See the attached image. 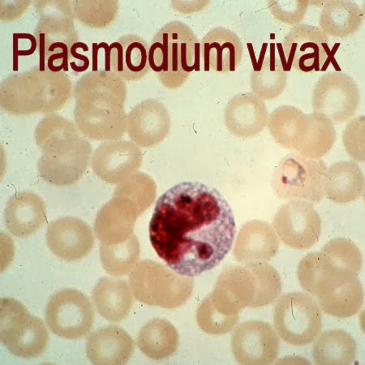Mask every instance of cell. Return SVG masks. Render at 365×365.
<instances>
[{
	"label": "cell",
	"instance_id": "cell-36",
	"mask_svg": "<svg viewBox=\"0 0 365 365\" xmlns=\"http://www.w3.org/2000/svg\"><path fill=\"white\" fill-rule=\"evenodd\" d=\"M311 115V129L304 149L299 155L320 160L331 150L336 139V131L331 120L319 113Z\"/></svg>",
	"mask_w": 365,
	"mask_h": 365
},
{
	"label": "cell",
	"instance_id": "cell-34",
	"mask_svg": "<svg viewBox=\"0 0 365 365\" xmlns=\"http://www.w3.org/2000/svg\"><path fill=\"white\" fill-rule=\"evenodd\" d=\"M287 76L281 61L274 53L264 58L262 66L253 68L250 85L253 93L263 100H272L284 93Z\"/></svg>",
	"mask_w": 365,
	"mask_h": 365
},
{
	"label": "cell",
	"instance_id": "cell-13",
	"mask_svg": "<svg viewBox=\"0 0 365 365\" xmlns=\"http://www.w3.org/2000/svg\"><path fill=\"white\" fill-rule=\"evenodd\" d=\"M274 322L280 338L288 344L304 346L313 343L322 327L319 306L304 293L282 296L277 304Z\"/></svg>",
	"mask_w": 365,
	"mask_h": 365
},
{
	"label": "cell",
	"instance_id": "cell-25",
	"mask_svg": "<svg viewBox=\"0 0 365 365\" xmlns=\"http://www.w3.org/2000/svg\"><path fill=\"white\" fill-rule=\"evenodd\" d=\"M113 72L127 81L143 80L150 71V45L138 35L128 34L109 47Z\"/></svg>",
	"mask_w": 365,
	"mask_h": 365
},
{
	"label": "cell",
	"instance_id": "cell-17",
	"mask_svg": "<svg viewBox=\"0 0 365 365\" xmlns=\"http://www.w3.org/2000/svg\"><path fill=\"white\" fill-rule=\"evenodd\" d=\"M329 37L319 27H293L282 43L287 64L305 73L319 72L329 55Z\"/></svg>",
	"mask_w": 365,
	"mask_h": 365
},
{
	"label": "cell",
	"instance_id": "cell-1",
	"mask_svg": "<svg viewBox=\"0 0 365 365\" xmlns=\"http://www.w3.org/2000/svg\"><path fill=\"white\" fill-rule=\"evenodd\" d=\"M149 231L158 256L175 272L194 277L219 266L237 230L232 208L219 191L182 182L158 198Z\"/></svg>",
	"mask_w": 365,
	"mask_h": 365
},
{
	"label": "cell",
	"instance_id": "cell-22",
	"mask_svg": "<svg viewBox=\"0 0 365 365\" xmlns=\"http://www.w3.org/2000/svg\"><path fill=\"white\" fill-rule=\"evenodd\" d=\"M264 100L253 93H239L228 102L225 110L227 130L239 138H252L262 133L268 123Z\"/></svg>",
	"mask_w": 365,
	"mask_h": 365
},
{
	"label": "cell",
	"instance_id": "cell-29",
	"mask_svg": "<svg viewBox=\"0 0 365 365\" xmlns=\"http://www.w3.org/2000/svg\"><path fill=\"white\" fill-rule=\"evenodd\" d=\"M92 298L99 315L113 322L125 320L134 304L133 292L123 279H100L94 287Z\"/></svg>",
	"mask_w": 365,
	"mask_h": 365
},
{
	"label": "cell",
	"instance_id": "cell-32",
	"mask_svg": "<svg viewBox=\"0 0 365 365\" xmlns=\"http://www.w3.org/2000/svg\"><path fill=\"white\" fill-rule=\"evenodd\" d=\"M138 344L145 356L151 360L163 361L178 351L179 334L170 322L162 319H153L141 329Z\"/></svg>",
	"mask_w": 365,
	"mask_h": 365
},
{
	"label": "cell",
	"instance_id": "cell-37",
	"mask_svg": "<svg viewBox=\"0 0 365 365\" xmlns=\"http://www.w3.org/2000/svg\"><path fill=\"white\" fill-rule=\"evenodd\" d=\"M75 19L92 29H104L113 25L119 13L118 1H74Z\"/></svg>",
	"mask_w": 365,
	"mask_h": 365
},
{
	"label": "cell",
	"instance_id": "cell-21",
	"mask_svg": "<svg viewBox=\"0 0 365 365\" xmlns=\"http://www.w3.org/2000/svg\"><path fill=\"white\" fill-rule=\"evenodd\" d=\"M170 115L164 104L147 99L136 106L127 115L128 137L144 148L160 145L170 131Z\"/></svg>",
	"mask_w": 365,
	"mask_h": 365
},
{
	"label": "cell",
	"instance_id": "cell-40",
	"mask_svg": "<svg viewBox=\"0 0 365 365\" xmlns=\"http://www.w3.org/2000/svg\"><path fill=\"white\" fill-rule=\"evenodd\" d=\"M309 1H268L272 15L280 22L298 26L303 21L309 9Z\"/></svg>",
	"mask_w": 365,
	"mask_h": 365
},
{
	"label": "cell",
	"instance_id": "cell-19",
	"mask_svg": "<svg viewBox=\"0 0 365 365\" xmlns=\"http://www.w3.org/2000/svg\"><path fill=\"white\" fill-rule=\"evenodd\" d=\"M232 350L241 364H269L278 356L279 341L269 324L249 321L241 324L232 334Z\"/></svg>",
	"mask_w": 365,
	"mask_h": 365
},
{
	"label": "cell",
	"instance_id": "cell-30",
	"mask_svg": "<svg viewBox=\"0 0 365 365\" xmlns=\"http://www.w3.org/2000/svg\"><path fill=\"white\" fill-rule=\"evenodd\" d=\"M364 185V175L357 164L339 162L327 170L324 195L335 203H350L363 195Z\"/></svg>",
	"mask_w": 365,
	"mask_h": 365
},
{
	"label": "cell",
	"instance_id": "cell-33",
	"mask_svg": "<svg viewBox=\"0 0 365 365\" xmlns=\"http://www.w3.org/2000/svg\"><path fill=\"white\" fill-rule=\"evenodd\" d=\"M357 346L354 339L342 329L323 333L314 346L317 364H351L354 362Z\"/></svg>",
	"mask_w": 365,
	"mask_h": 365
},
{
	"label": "cell",
	"instance_id": "cell-24",
	"mask_svg": "<svg viewBox=\"0 0 365 365\" xmlns=\"http://www.w3.org/2000/svg\"><path fill=\"white\" fill-rule=\"evenodd\" d=\"M279 249V240L274 228L266 222L252 220L241 227L233 253L240 263L267 262Z\"/></svg>",
	"mask_w": 365,
	"mask_h": 365
},
{
	"label": "cell",
	"instance_id": "cell-12",
	"mask_svg": "<svg viewBox=\"0 0 365 365\" xmlns=\"http://www.w3.org/2000/svg\"><path fill=\"white\" fill-rule=\"evenodd\" d=\"M327 170L322 160H311L293 153L277 165L272 186L277 195L282 199L319 203L325 197L323 185Z\"/></svg>",
	"mask_w": 365,
	"mask_h": 365
},
{
	"label": "cell",
	"instance_id": "cell-6",
	"mask_svg": "<svg viewBox=\"0 0 365 365\" xmlns=\"http://www.w3.org/2000/svg\"><path fill=\"white\" fill-rule=\"evenodd\" d=\"M157 186L150 175L133 174L118 185L113 198L99 210L94 232L101 244L115 245L132 237L141 215L155 202Z\"/></svg>",
	"mask_w": 365,
	"mask_h": 365
},
{
	"label": "cell",
	"instance_id": "cell-41",
	"mask_svg": "<svg viewBox=\"0 0 365 365\" xmlns=\"http://www.w3.org/2000/svg\"><path fill=\"white\" fill-rule=\"evenodd\" d=\"M364 117L353 120L344 133L346 150L353 160L364 161Z\"/></svg>",
	"mask_w": 365,
	"mask_h": 365
},
{
	"label": "cell",
	"instance_id": "cell-16",
	"mask_svg": "<svg viewBox=\"0 0 365 365\" xmlns=\"http://www.w3.org/2000/svg\"><path fill=\"white\" fill-rule=\"evenodd\" d=\"M274 227L282 242L291 248L305 250L319 240L322 220L309 202L292 201L280 207L274 217Z\"/></svg>",
	"mask_w": 365,
	"mask_h": 365
},
{
	"label": "cell",
	"instance_id": "cell-11",
	"mask_svg": "<svg viewBox=\"0 0 365 365\" xmlns=\"http://www.w3.org/2000/svg\"><path fill=\"white\" fill-rule=\"evenodd\" d=\"M0 316L1 341L11 354L24 359L43 354L49 342V334L42 320L11 298L2 299Z\"/></svg>",
	"mask_w": 365,
	"mask_h": 365
},
{
	"label": "cell",
	"instance_id": "cell-28",
	"mask_svg": "<svg viewBox=\"0 0 365 365\" xmlns=\"http://www.w3.org/2000/svg\"><path fill=\"white\" fill-rule=\"evenodd\" d=\"M267 125L276 143L299 154L310 133L311 115L292 106H282L270 114Z\"/></svg>",
	"mask_w": 365,
	"mask_h": 365
},
{
	"label": "cell",
	"instance_id": "cell-23",
	"mask_svg": "<svg viewBox=\"0 0 365 365\" xmlns=\"http://www.w3.org/2000/svg\"><path fill=\"white\" fill-rule=\"evenodd\" d=\"M200 56L205 70L235 72L242 62L243 44L237 34L223 27H216L205 35L200 43Z\"/></svg>",
	"mask_w": 365,
	"mask_h": 365
},
{
	"label": "cell",
	"instance_id": "cell-14",
	"mask_svg": "<svg viewBox=\"0 0 365 365\" xmlns=\"http://www.w3.org/2000/svg\"><path fill=\"white\" fill-rule=\"evenodd\" d=\"M45 317L50 331L68 340L86 337L91 332L96 319L89 298L73 289L62 290L53 296Z\"/></svg>",
	"mask_w": 365,
	"mask_h": 365
},
{
	"label": "cell",
	"instance_id": "cell-38",
	"mask_svg": "<svg viewBox=\"0 0 365 365\" xmlns=\"http://www.w3.org/2000/svg\"><path fill=\"white\" fill-rule=\"evenodd\" d=\"M239 315H223L217 311L211 299L206 297L197 311V325L202 331L212 335L225 334L237 325Z\"/></svg>",
	"mask_w": 365,
	"mask_h": 365
},
{
	"label": "cell",
	"instance_id": "cell-7",
	"mask_svg": "<svg viewBox=\"0 0 365 365\" xmlns=\"http://www.w3.org/2000/svg\"><path fill=\"white\" fill-rule=\"evenodd\" d=\"M275 291L276 280L267 264L250 263L223 269L210 297L220 313L235 316L247 307L272 304Z\"/></svg>",
	"mask_w": 365,
	"mask_h": 365
},
{
	"label": "cell",
	"instance_id": "cell-8",
	"mask_svg": "<svg viewBox=\"0 0 365 365\" xmlns=\"http://www.w3.org/2000/svg\"><path fill=\"white\" fill-rule=\"evenodd\" d=\"M197 43L192 29L178 21L168 23L155 35L150 46V69L167 89H178L199 70Z\"/></svg>",
	"mask_w": 365,
	"mask_h": 365
},
{
	"label": "cell",
	"instance_id": "cell-9",
	"mask_svg": "<svg viewBox=\"0 0 365 365\" xmlns=\"http://www.w3.org/2000/svg\"><path fill=\"white\" fill-rule=\"evenodd\" d=\"M34 5L38 16L34 34L42 63L39 67L53 72L67 71L73 47L79 41L72 4L68 1H38Z\"/></svg>",
	"mask_w": 365,
	"mask_h": 365
},
{
	"label": "cell",
	"instance_id": "cell-27",
	"mask_svg": "<svg viewBox=\"0 0 365 365\" xmlns=\"http://www.w3.org/2000/svg\"><path fill=\"white\" fill-rule=\"evenodd\" d=\"M133 340L125 329L108 327L93 333L86 344L87 357L93 364H125L133 354Z\"/></svg>",
	"mask_w": 365,
	"mask_h": 365
},
{
	"label": "cell",
	"instance_id": "cell-18",
	"mask_svg": "<svg viewBox=\"0 0 365 365\" xmlns=\"http://www.w3.org/2000/svg\"><path fill=\"white\" fill-rule=\"evenodd\" d=\"M143 162L140 147L127 140H108L100 145L91 158V167L98 178L119 185L138 172Z\"/></svg>",
	"mask_w": 365,
	"mask_h": 365
},
{
	"label": "cell",
	"instance_id": "cell-4",
	"mask_svg": "<svg viewBox=\"0 0 365 365\" xmlns=\"http://www.w3.org/2000/svg\"><path fill=\"white\" fill-rule=\"evenodd\" d=\"M297 275L303 289L317 299L324 313L347 319L361 309L364 290L358 274L340 268L325 253L304 257Z\"/></svg>",
	"mask_w": 365,
	"mask_h": 365
},
{
	"label": "cell",
	"instance_id": "cell-31",
	"mask_svg": "<svg viewBox=\"0 0 365 365\" xmlns=\"http://www.w3.org/2000/svg\"><path fill=\"white\" fill-rule=\"evenodd\" d=\"M364 20V11L357 4L334 0L322 9L320 29L328 37L346 38L360 31Z\"/></svg>",
	"mask_w": 365,
	"mask_h": 365
},
{
	"label": "cell",
	"instance_id": "cell-35",
	"mask_svg": "<svg viewBox=\"0 0 365 365\" xmlns=\"http://www.w3.org/2000/svg\"><path fill=\"white\" fill-rule=\"evenodd\" d=\"M140 244L136 235H133L125 242L100 246V258L103 269L113 276H125L137 266L140 258Z\"/></svg>",
	"mask_w": 365,
	"mask_h": 365
},
{
	"label": "cell",
	"instance_id": "cell-26",
	"mask_svg": "<svg viewBox=\"0 0 365 365\" xmlns=\"http://www.w3.org/2000/svg\"><path fill=\"white\" fill-rule=\"evenodd\" d=\"M4 221L6 227L14 237H31L45 225V202L38 194L32 192H17L6 205Z\"/></svg>",
	"mask_w": 365,
	"mask_h": 365
},
{
	"label": "cell",
	"instance_id": "cell-10",
	"mask_svg": "<svg viewBox=\"0 0 365 365\" xmlns=\"http://www.w3.org/2000/svg\"><path fill=\"white\" fill-rule=\"evenodd\" d=\"M129 287L138 302L163 309H178L190 299L192 277L181 275L160 263L139 262L129 275Z\"/></svg>",
	"mask_w": 365,
	"mask_h": 365
},
{
	"label": "cell",
	"instance_id": "cell-5",
	"mask_svg": "<svg viewBox=\"0 0 365 365\" xmlns=\"http://www.w3.org/2000/svg\"><path fill=\"white\" fill-rule=\"evenodd\" d=\"M73 96V83L66 73L41 67L9 76L0 88L2 110L17 116L55 113Z\"/></svg>",
	"mask_w": 365,
	"mask_h": 365
},
{
	"label": "cell",
	"instance_id": "cell-39",
	"mask_svg": "<svg viewBox=\"0 0 365 365\" xmlns=\"http://www.w3.org/2000/svg\"><path fill=\"white\" fill-rule=\"evenodd\" d=\"M338 267L359 274L362 267L360 250L352 241L339 238L329 241L322 250Z\"/></svg>",
	"mask_w": 365,
	"mask_h": 365
},
{
	"label": "cell",
	"instance_id": "cell-2",
	"mask_svg": "<svg viewBox=\"0 0 365 365\" xmlns=\"http://www.w3.org/2000/svg\"><path fill=\"white\" fill-rule=\"evenodd\" d=\"M74 120L78 131L93 140H119L127 129L125 80L110 71L88 73L73 88Z\"/></svg>",
	"mask_w": 365,
	"mask_h": 365
},
{
	"label": "cell",
	"instance_id": "cell-15",
	"mask_svg": "<svg viewBox=\"0 0 365 365\" xmlns=\"http://www.w3.org/2000/svg\"><path fill=\"white\" fill-rule=\"evenodd\" d=\"M360 91L351 76L331 72L315 85L312 104L316 113L325 115L333 125L349 120L360 105Z\"/></svg>",
	"mask_w": 365,
	"mask_h": 365
},
{
	"label": "cell",
	"instance_id": "cell-3",
	"mask_svg": "<svg viewBox=\"0 0 365 365\" xmlns=\"http://www.w3.org/2000/svg\"><path fill=\"white\" fill-rule=\"evenodd\" d=\"M35 140L43 151L38 162L41 178L58 187L78 182L86 172L92 145L79 136L78 129L63 117L52 114L38 123Z\"/></svg>",
	"mask_w": 365,
	"mask_h": 365
},
{
	"label": "cell",
	"instance_id": "cell-20",
	"mask_svg": "<svg viewBox=\"0 0 365 365\" xmlns=\"http://www.w3.org/2000/svg\"><path fill=\"white\" fill-rule=\"evenodd\" d=\"M46 244L57 257L66 262H78L92 251L94 237L91 228L83 220L64 217L47 227Z\"/></svg>",
	"mask_w": 365,
	"mask_h": 365
}]
</instances>
